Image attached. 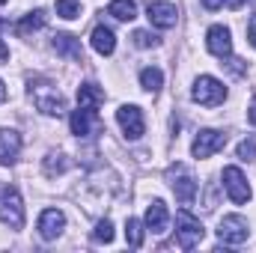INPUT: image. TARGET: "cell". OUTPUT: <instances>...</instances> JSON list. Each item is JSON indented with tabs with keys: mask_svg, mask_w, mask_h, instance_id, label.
I'll list each match as a JSON object with an SVG mask.
<instances>
[{
	"mask_svg": "<svg viewBox=\"0 0 256 253\" xmlns=\"http://www.w3.org/2000/svg\"><path fill=\"white\" fill-rule=\"evenodd\" d=\"M0 224H6L9 230L24 226V200L15 185H3V182H0Z\"/></svg>",
	"mask_w": 256,
	"mask_h": 253,
	"instance_id": "cell-2",
	"label": "cell"
},
{
	"mask_svg": "<svg viewBox=\"0 0 256 253\" xmlns=\"http://www.w3.org/2000/svg\"><path fill=\"white\" fill-rule=\"evenodd\" d=\"M54 51L63 54V57H68V60H78V63H80V45H78L74 36H66V33L54 36Z\"/></svg>",
	"mask_w": 256,
	"mask_h": 253,
	"instance_id": "cell-18",
	"label": "cell"
},
{
	"mask_svg": "<svg viewBox=\"0 0 256 253\" xmlns=\"http://www.w3.org/2000/svg\"><path fill=\"white\" fill-rule=\"evenodd\" d=\"M206 48H208L214 57L230 60V57H232V36H230V27H224V24L208 27V33H206Z\"/></svg>",
	"mask_w": 256,
	"mask_h": 253,
	"instance_id": "cell-11",
	"label": "cell"
},
{
	"mask_svg": "<svg viewBox=\"0 0 256 253\" xmlns=\"http://www.w3.org/2000/svg\"><path fill=\"white\" fill-rule=\"evenodd\" d=\"M134 45L137 48H158V36L155 33H149V30H134Z\"/></svg>",
	"mask_w": 256,
	"mask_h": 253,
	"instance_id": "cell-24",
	"label": "cell"
},
{
	"mask_svg": "<svg viewBox=\"0 0 256 253\" xmlns=\"http://www.w3.org/2000/svg\"><path fill=\"white\" fill-rule=\"evenodd\" d=\"M167 224H170V212L161 200H152L149 208H146V218H143V226L152 232V236H164L167 232Z\"/></svg>",
	"mask_w": 256,
	"mask_h": 253,
	"instance_id": "cell-13",
	"label": "cell"
},
{
	"mask_svg": "<svg viewBox=\"0 0 256 253\" xmlns=\"http://www.w3.org/2000/svg\"><path fill=\"white\" fill-rule=\"evenodd\" d=\"M126 242H128V248H140L143 244V226H140V220H134V218L126 220Z\"/></svg>",
	"mask_w": 256,
	"mask_h": 253,
	"instance_id": "cell-22",
	"label": "cell"
},
{
	"mask_svg": "<svg viewBox=\"0 0 256 253\" xmlns=\"http://www.w3.org/2000/svg\"><path fill=\"white\" fill-rule=\"evenodd\" d=\"M238 158H242V161H254L256 158V143L254 140H242V143H238Z\"/></svg>",
	"mask_w": 256,
	"mask_h": 253,
	"instance_id": "cell-26",
	"label": "cell"
},
{
	"mask_svg": "<svg viewBox=\"0 0 256 253\" xmlns=\"http://www.w3.org/2000/svg\"><path fill=\"white\" fill-rule=\"evenodd\" d=\"M161 84H164V72H161V68L149 66V68H143V72H140V86H143L146 92H158V90H161Z\"/></svg>",
	"mask_w": 256,
	"mask_h": 253,
	"instance_id": "cell-21",
	"label": "cell"
},
{
	"mask_svg": "<svg viewBox=\"0 0 256 253\" xmlns=\"http://www.w3.org/2000/svg\"><path fill=\"white\" fill-rule=\"evenodd\" d=\"M146 18L152 21V27L158 30H170L176 27V18H179V9L167 0H149L146 3Z\"/></svg>",
	"mask_w": 256,
	"mask_h": 253,
	"instance_id": "cell-10",
	"label": "cell"
},
{
	"mask_svg": "<svg viewBox=\"0 0 256 253\" xmlns=\"http://www.w3.org/2000/svg\"><path fill=\"white\" fill-rule=\"evenodd\" d=\"M27 96H30V102L36 104V110L45 114V116H60L66 110L63 92H60L54 84H48V80H30V84H27Z\"/></svg>",
	"mask_w": 256,
	"mask_h": 253,
	"instance_id": "cell-1",
	"label": "cell"
},
{
	"mask_svg": "<svg viewBox=\"0 0 256 253\" xmlns=\"http://www.w3.org/2000/svg\"><path fill=\"white\" fill-rule=\"evenodd\" d=\"M202 6L206 9H220V6H242V0H202Z\"/></svg>",
	"mask_w": 256,
	"mask_h": 253,
	"instance_id": "cell-27",
	"label": "cell"
},
{
	"mask_svg": "<svg viewBox=\"0 0 256 253\" xmlns=\"http://www.w3.org/2000/svg\"><path fill=\"white\" fill-rule=\"evenodd\" d=\"M90 42H92V48H96L102 57H110V54L116 51V36H114V30H110V27H104V24H98V27L92 30Z\"/></svg>",
	"mask_w": 256,
	"mask_h": 253,
	"instance_id": "cell-16",
	"label": "cell"
},
{
	"mask_svg": "<svg viewBox=\"0 0 256 253\" xmlns=\"http://www.w3.org/2000/svg\"><path fill=\"white\" fill-rule=\"evenodd\" d=\"M108 12H110L116 21H134V18H137V3H134V0H110Z\"/></svg>",
	"mask_w": 256,
	"mask_h": 253,
	"instance_id": "cell-20",
	"label": "cell"
},
{
	"mask_svg": "<svg viewBox=\"0 0 256 253\" xmlns=\"http://www.w3.org/2000/svg\"><path fill=\"white\" fill-rule=\"evenodd\" d=\"M3 102H6V84L0 80V104H3Z\"/></svg>",
	"mask_w": 256,
	"mask_h": 253,
	"instance_id": "cell-31",
	"label": "cell"
},
{
	"mask_svg": "<svg viewBox=\"0 0 256 253\" xmlns=\"http://www.w3.org/2000/svg\"><path fill=\"white\" fill-rule=\"evenodd\" d=\"M42 27H45V12H42V9H36V12L24 15V18L15 24L18 36H33V33H36V30H42Z\"/></svg>",
	"mask_w": 256,
	"mask_h": 253,
	"instance_id": "cell-17",
	"label": "cell"
},
{
	"mask_svg": "<svg viewBox=\"0 0 256 253\" xmlns=\"http://www.w3.org/2000/svg\"><path fill=\"white\" fill-rule=\"evenodd\" d=\"M224 190H226V196L232 200V202H248L250 200V185H248V179H244V173L238 170V167H224Z\"/></svg>",
	"mask_w": 256,
	"mask_h": 253,
	"instance_id": "cell-9",
	"label": "cell"
},
{
	"mask_svg": "<svg viewBox=\"0 0 256 253\" xmlns=\"http://www.w3.org/2000/svg\"><path fill=\"white\" fill-rule=\"evenodd\" d=\"M167 179H170V188L176 194V200H179L182 206H191L194 196H196V179L191 176V170H188L185 164H173V167L167 170Z\"/></svg>",
	"mask_w": 256,
	"mask_h": 253,
	"instance_id": "cell-5",
	"label": "cell"
},
{
	"mask_svg": "<svg viewBox=\"0 0 256 253\" xmlns=\"http://www.w3.org/2000/svg\"><path fill=\"white\" fill-rule=\"evenodd\" d=\"M92 116H96V114H90V110L78 108V110L72 114V120H68V126H72V134H78V137H90V128H92Z\"/></svg>",
	"mask_w": 256,
	"mask_h": 253,
	"instance_id": "cell-19",
	"label": "cell"
},
{
	"mask_svg": "<svg viewBox=\"0 0 256 253\" xmlns=\"http://www.w3.org/2000/svg\"><path fill=\"white\" fill-rule=\"evenodd\" d=\"M248 39H250V45L256 48V15L250 18V24H248Z\"/></svg>",
	"mask_w": 256,
	"mask_h": 253,
	"instance_id": "cell-28",
	"label": "cell"
},
{
	"mask_svg": "<svg viewBox=\"0 0 256 253\" xmlns=\"http://www.w3.org/2000/svg\"><path fill=\"white\" fill-rule=\"evenodd\" d=\"M224 146H226V134H224V131L202 128V131H196V137H194L191 155H194V158H212V155H214V152H220Z\"/></svg>",
	"mask_w": 256,
	"mask_h": 253,
	"instance_id": "cell-6",
	"label": "cell"
},
{
	"mask_svg": "<svg viewBox=\"0 0 256 253\" xmlns=\"http://www.w3.org/2000/svg\"><path fill=\"white\" fill-rule=\"evenodd\" d=\"M250 236V226L242 214H226L220 218V226H218V238L224 244H244Z\"/></svg>",
	"mask_w": 256,
	"mask_h": 253,
	"instance_id": "cell-7",
	"label": "cell"
},
{
	"mask_svg": "<svg viewBox=\"0 0 256 253\" xmlns=\"http://www.w3.org/2000/svg\"><path fill=\"white\" fill-rule=\"evenodd\" d=\"M102 102H104L102 86H96V84H80V86H78V108L96 114V110L102 108Z\"/></svg>",
	"mask_w": 256,
	"mask_h": 253,
	"instance_id": "cell-15",
	"label": "cell"
},
{
	"mask_svg": "<svg viewBox=\"0 0 256 253\" xmlns=\"http://www.w3.org/2000/svg\"><path fill=\"white\" fill-rule=\"evenodd\" d=\"M57 15L66 18V21L80 18V3H78V0H57Z\"/></svg>",
	"mask_w": 256,
	"mask_h": 253,
	"instance_id": "cell-23",
	"label": "cell"
},
{
	"mask_svg": "<svg viewBox=\"0 0 256 253\" xmlns=\"http://www.w3.org/2000/svg\"><path fill=\"white\" fill-rule=\"evenodd\" d=\"M63 230H66V214L60 208H45V212L39 214V236H42L45 242L60 238Z\"/></svg>",
	"mask_w": 256,
	"mask_h": 253,
	"instance_id": "cell-12",
	"label": "cell"
},
{
	"mask_svg": "<svg viewBox=\"0 0 256 253\" xmlns=\"http://www.w3.org/2000/svg\"><path fill=\"white\" fill-rule=\"evenodd\" d=\"M116 122H120V128H122V134H126L128 140H140V137L146 134L143 110H140L137 104H122V108L116 110Z\"/></svg>",
	"mask_w": 256,
	"mask_h": 253,
	"instance_id": "cell-8",
	"label": "cell"
},
{
	"mask_svg": "<svg viewBox=\"0 0 256 253\" xmlns=\"http://www.w3.org/2000/svg\"><path fill=\"white\" fill-rule=\"evenodd\" d=\"M248 120L256 126V96H254V102H250V108H248Z\"/></svg>",
	"mask_w": 256,
	"mask_h": 253,
	"instance_id": "cell-29",
	"label": "cell"
},
{
	"mask_svg": "<svg viewBox=\"0 0 256 253\" xmlns=\"http://www.w3.org/2000/svg\"><path fill=\"white\" fill-rule=\"evenodd\" d=\"M92 238H96V242H104V244H110V242H114V224H110V220H98V226H96Z\"/></svg>",
	"mask_w": 256,
	"mask_h": 253,
	"instance_id": "cell-25",
	"label": "cell"
},
{
	"mask_svg": "<svg viewBox=\"0 0 256 253\" xmlns=\"http://www.w3.org/2000/svg\"><path fill=\"white\" fill-rule=\"evenodd\" d=\"M191 96H194V102L202 104V108H218V104L226 102V86L218 78H212V74H200L194 80Z\"/></svg>",
	"mask_w": 256,
	"mask_h": 253,
	"instance_id": "cell-3",
	"label": "cell"
},
{
	"mask_svg": "<svg viewBox=\"0 0 256 253\" xmlns=\"http://www.w3.org/2000/svg\"><path fill=\"white\" fill-rule=\"evenodd\" d=\"M0 3H6V0H0Z\"/></svg>",
	"mask_w": 256,
	"mask_h": 253,
	"instance_id": "cell-32",
	"label": "cell"
},
{
	"mask_svg": "<svg viewBox=\"0 0 256 253\" xmlns=\"http://www.w3.org/2000/svg\"><path fill=\"white\" fill-rule=\"evenodd\" d=\"M0 60H9V48H6L3 42H0Z\"/></svg>",
	"mask_w": 256,
	"mask_h": 253,
	"instance_id": "cell-30",
	"label": "cell"
},
{
	"mask_svg": "<svg viewBox=\"0 0 256 253\" xmlns=\"http://www.w3.org/2000/svg\"><path fill=\"white\" fill-rule=\"evenodd\" d=\"M21 155V134L12 128H0V164L9 167Z\"/></svg>",
	"mask_w": 256,
	"mask_h": 253,
	"instance_id": "cell-14",
	"label": "cell"
},
{
	"mask_svg": "<svg viewBox=\"0 0 256 253\" xmlns=\"http://www.w3.org/2000/svg\"><path fill=\"white\" fill-rule=\"evenodd\" d=\"M202 236H206L202 224L194 218L188 208H182V212L176 214V242H179V248H182V250H194V248H200Z\"/></svg>",
	"mask_w": 256,
	"mask_h": 253,
	"instance_id": "cell-4",
	"label": "cell"
}]
</instances>
